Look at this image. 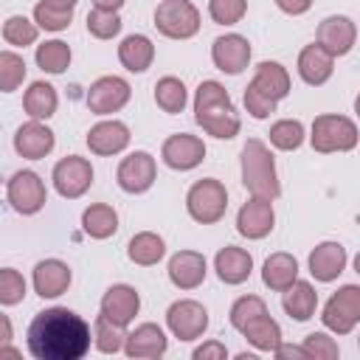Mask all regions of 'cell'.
Segmentation results:
<instances>
[{
    "label": "cell",
    "mask_w": 360,
    "mask_h": 360,
    "mask_svg": "<svg viewBox=\"0 0 360 360\" xmlns=\"http://www.w3.org/2000/svg\"><path fill=\"white\" fill-rule=\"evenodd\" d=\"M90 323L68 307L37 312L25 332L28 352L37 360H82L90 352Z\"/></svg>",
    "instance_id": "6da1fadb"
},
{
    "label": "cell",
    "mask_w": 360,
    "mask_h": 360,
    "mask_svg": "<svg viewBox=\"0 0 360 360\" xmlns=\"http://www.w3.org/2000/svg\"><path fill=\"white\" fill-rule=\"evenodd\" d=\"M194 121L208 135H214L219 141L236 138L239 135V127H242L228 90L219 82H214V79L200 82V87L194 93Z\"/></svg>",
    "instance_id": "7a4b0ae2"
},
{
    "label": "cell",
    "mask_w": 360,
    "mask_h": 360,
    "mask_svg": "<svg viewBox=\"0 0 360 360\" xmlns=\"http://www.w3.org/2000/svg\"><path fill=\"white\" fill-rule=\"evenodd\" d=\"M242 186L253 197L276 200L281 194V183H278V174H276L273 152L262 138H250L242 146Z\"/></svg>",
    "instance_id": "3957f363"
},
{
    "label": "cell",
    "mask_w": 360,
    "mask_h": 360,
    "mask_svg": "<svg viewBox=\"0 0 360 360\" xmlns=\"http://www.w3.org/2000/svg\"><path fill=\"white\" fill-rule=\"evenodd\" d=\"M357 141H360V132H357V124L352 118L338 115V112L315 115L312 132H309V143L315 152H321V155L349 152L357 146Z\"/></svg>",
    "instance_id": "277c9868"
},
{
    "label": "cell",
    "mask_w": 360,
    "mask_h": 360,
    "mask_svg": "<svg viewBox=\"0 0 360 360\" xmlns=\"http://www.w3.org/2000/svg\"><path fill=\"white\" fill-rule=\"evenodd\" d=\"M186 211L200 225H214L228 211V191L217 177L197 180L186 194Z\"/></svg>",
    "instance_id": "5b68a950"
},
{
    "label": "cell",
    "mask_w": 360,
    "mask_h": 360,
    "mask_svg": "<svg viewBox=\"0 0 360 360\" xmlns=\"http://www.w3.org/2000/svg\"><path fill=\"white\" fill-rule=\"evenodd\" d=\"M155 28L169 39H191L200 31V8L191 0H160Z\"/></svg>",
    "instance_id": "8992f818"
},
{
    "label": "cell",
    "mask_w": 360,
    "mask_h": 360,
    "mask_svg": "<svg viewBox=\"0 0 360 360\" xmlns=\"http://www.w3.org/2000/svg\"><path fill=\"white\" fill-rule=\"evenodd\" d=\"M321 321L335 335H349L360 323V284H343L323 304Z\"/></svg>",
    "instance_id": "52a82bcc"
},
{
    "label": "cell",
    "mask_w": 360,
    "mask_h": 360,
    "mask_svg": "<svg viewBox=\"0 0 360 360\" xmlns=\"http://www.w3.org/2000/svg\"><path fill=\"white\" fill-rule=\"evenodd\" d=\"M6 197L11 202V208L22 217H31L37 211H42V205L48 202V191H45V183L37 172L31 169H20L8 177V186H6Z\"/></svg>",
    "instance_id": "ba28073f"
},
{
    "label": "cell",
    "mask_w": 360,
    "mask_h": 360,
    "mask_svg": "<svg viewBox=\"0 0 360 360\" xmlns=\"http://www.w3.org/2000/svg\"><path fill=\"white\" fill-rule=\"evenodd\" d=\"M166 326L177 340H197L208 329V309L194 298H180L166 309Z\"/></svg>",
    "instance_id": "9c48e42d"
},
{
    "label": "cell",
    "mask_w": 360,
    "mask_h": 360,
    "mask_svg": "<svg viewBox=\"0 0 360 360\" xmlns=\"http://www.w3.org/2000/svg\"><path fill=\"white\" fill-rule=\"evenodd\" d=\"M53 188L59 191V197L65 200H76L82 197L90 186H93V166L87 158L79 155H68L53 166Z\"/></svg>",
    "instance_id": "30bf717a"
},
{
    "label": "cell",
    "mask_w": 360,
    "mask_h": 360,
    "mask_svg": "<svg viewBox=\"0 0 360 360\" xmlns=\"http://www.w3.org/2000/svg\"><path fill=\"white\" fill-rule=\"evenodd\" d=\"M155 177H158V163L143 149L129 152L118 163V172H115V180H118V186L127 194H143V191H149L152 183H155Z\"/></svg>",
    "instance_id": "8fae6325"
},
{
    "label": "cell",
    "mask_w": 360,
    "mask_h": 360,
    "mask_svg": "<svg viewBox=\"0 0 360 360\" xmlns=\"http://www.w3.org/2000/svg\"><path fill=\"white\" fill-rule=\"evenodd\" d=\"M132 96V87L127 79L121 76H101L90 84L87 90V110L96 112V115H110V112H118Z\"/></svg>",
    "instance_id": "7c38bea8"
},
{
    "label": "cell",
    "mask_w": 360,
    "mask_h": 360,
    "mask_svg": "<svg viewBox=\"0 0 360 360\" xmlns=\"http://www.w3.org/2000/svg\"><path fill=\"white\" fill-rule=\"evenodd\" d=\"M160 158H163V163H166L169 169H174V172H188V169H194V166L202 163V158H205V143H202V138H197V135L174 132V135H169V138L163 141Z\"/></svg>",
    "instance_id": "4fadbf2b"
},
{
    "label": "cell",
    "mask_w": 360,
    "mask_h": 360,
    "mask_svg": "<svg viewBox=\"0 0 360 360\" xmlns=\"http://www.w3.org/2000/svg\"><path fill=\"white\" fill-rule=\"evenodd\" d=\"M315 42L329 51L332 56H346L354 42H357V25L352 17L346 14H332V17H323L321 25H318V34H315Z\"/></svg>",
    "instance_id": "5bb4252c"
},
{
    "label": "cell",
    "mask_w": 360,
    "mask_h": 360,
    "mask_svg": "<svg viewBox=\"0 0 360 360\" xmlns=\"http://www.w3.org/2000/svg\"><path fill=\"white\" fill-rule=\"evenodd\" d=\"M211 62H214L217 70H222L228 76H236L250 62V42L242 34H222L211 45Z\"/></svg>",
    "instance_id": "9a60e30c"
},
{
    "label": "cell",
    "mask_w": 360,
    "mask_h": 360,
    "mask_svg": "<svg viewBox=\"0 0 360 360\" xmlns=\"http://www.w3.org/2000/svg\"><path fill=\"white\" fill-rule=\"evenodd\" d=\"M276 225V211H273V200L267 197H250L239 214H236V231L245 239H264Z\"/></svg>",
    "instance_id": "2e32d148"
},
{
    "label": "cell",
    "mask_w": 360,
    "mask_h": 360,
    "mask_svg": "<svg viewBox=\"0 0 360 360\" xmlns=\"http://www.w3.org/2000/svg\"><path fill=\"white\" fill-rule=\"evenodd\" d=\"M53 143H56L53 129L45 127L42 121H37V118H31L28 124L17 127V132H14V149L25 160H42L45 155H51Z\"/></svg>",
    "instance_id": "e0dca14e"
},
{
    "label": "cell",
    "mask_w": 360,
    "mask_h": 360,
    "mask_svg": "<svg viewBox=\"0 0 360 360\" xmlns=\"http://www.w3.org/2000/svg\"><path fill=\"white\" fill-rule=\"evenodd\" d=\"M141 309V295L129 284H112L101 295V315L110 318L118 326H129Z\"/></svg>",
    "instance_id": "ac0fdd59"
},
{
    "label": "cell",
    "mask_w": 360,
    "mask_h": 360,
    "mask_svg": "<svg viewBox=\"0 0 360 360\" xmlns=\"http://www.w3.org/2000/svg\"><path fill=\"white\" fill-rule=\"evenodd\" d=\"M166 273H169V281L177 290H197L205 281L208 264H205V256L197 253V250H177L169 259V270Z\"/></svg>",
    "instance_id": "d6986e66"
},
{
    "label": "cell",
    "mask_w": 360,
    "mask_h": 360,
    "mask_svg": "<svg viewBox=\"0 0 360 360\" xmlns=\"http://www.w3.org/2000/svg\"><path fill=\"white\" fill-rule=\"evenodd\" d=\"M129 146V127L118 118H110V121H98L96 127H90L87 132V149L93 155H118Z\"/></svg>",
    "instance_id": "ffe728a7"
},
{
    "label": "cell",
    "mask_w": 360,
    "mask_h": 360,
    "mask_svg": "<svg viewBox=\"0 0 360 360\" xmlns=\"http://www.w3.org/2000/svg\"><path fill=\"white\" fill-rule=\"evenodd\" d=\"M31 281H34V292L39 298H59L62 292H68L73 273L59 259H42V262H37Z\"/></svg>",
    "instance_id": "44dd1931"
},
{
    "label": "cell",
    "mask_w": 360,
    "mask_h": 360,
    "mask_svg": "<svg viewBox=\"0 0 360 360\" xmlns=\"http://www.w3.org/2000/svg\"><path fill=\"white\" fill-rule=\"evenodd\" d=\"M166 349H169L166 332L152 321L127 332V340H124V354L127 357H163Z\"/></svg>",
    "instance_id": "7402d4cb"
},
{
    "label": "cell",
    "mask_w": 360,
    "mask_h": 360,
    "mask_svg": "<svg viewBox=\"0 0 360 360\" xmlns=\"http://www.w3.org/2000/svg\"><path fill=\"white\" fill-rule=\"evenodd\" d=\"M335 73V56L329 51H323L318 42L301 48L298 53V76L309 84V87H321L332 79Z\"/></svg>",
    "instance_id": "603a6c76"
},
{
    "label": "cell",
    "mask_w": 360,
    "mask_h": 360,
    "mask_svg": "<svg viewBox=\"0 0 360 360\" xmlns=\"http://www.w3.org/2000/svg\"><path fill=\"white\" fill-rule=\"evenodd\" d=\"M346 248L340 242H321L309 253V273L315 281H335L346 270Z\"/></svg>",
    "instance_id": "cb8c5ba5"
},
{
    "label": "cell",
    "mask_w": 360,
    "mask_h": 360,
    "mask_svg": "<svg viewBox=\"0 0 360 360\" xmlns=\"http://www.w3.org/2000/svg\"><path fill=\"white\" fill-rule=\"evenodd\" d=\"M214 270H217L219 281H225V284H242V281L250 278L253 256H250L245 248L228 245V248H222V250L214 256Z\"/></svg>",
    "instance_id": "d4e9b609"
},
{
    "label": "cell",
    "mask_w": 360,
    "mask_h": 360,
    "mask_svg": "<svg viewBox=\"0 0 360 360\" xmlns=\"http://www.w3.org/2000/svg\"><path fill=\"white\" fill-rule=\"evenodd\" d=\"M298 278V259L292 253H270L262 264V281L264 287H270L273 292H284L292 281Z\"/></svg>",
    "instance_id": "484cf974"
},
{
    "label": "cell",
    "mask_w": 360,
    "mask_h": 360,
    "mask_svg": "<svg viewBox=\"0 0 360 360\" xmlns=\"http://www.w3.org/2000/svg\"><path fill=\"white\" fill-rule=\"evenodd\" d=\"M256 90H262L267 98H273V101H281V98H287L290 96V87H292V82H290V73H287V68L284 65H278V62H259L256 65V73H253V82H250Z\"/></svg>",
    "instance_id": "4316f807"
},
{
    "label": "cell",
    "mask_w": 360,
    "mask_h": 360,
    "mask_svg": "<svg viewBox=\"0 0 360 360\" xmlns=\"http://www.w3.org/2000/svg\"><path fill=\"white\" fill-rule=\"evenodd\" d=\"M118 59L129 73H143L155 62V45L146 34H129L118 45Z\"/></svg>",
    "instance_id": "83f0119b"
},
{
    "label": "cell",
    "mask_w": 360,
    "mask_h": 360,
    "mask_svg": "<svg viewBox=\"0 0 360 360\" xmlns=\"http://www.w3.org/2000/svg\"><path fill=\"white\" fill-rule=\"evenodd\" d=\"M281 307H284V312H287L292 321H309V318L315 315V309H318V292H315V287H312L309 281H298V278H295V281L284 290Z\"/></svg>",
    "instance_id": "f1b7e54d"
},
{
    "label": "cell",
    "mask_w": 360,
    "mask_h": 360,
    "mask_svg": "<svg viewBox=\"0 0 360 360\" xmlns=\"http://www.w3.org/2000/svg\"><path fill=\"white\" fill-rule=\"evenodd\" d=\"M82 231L90 239H110L118 231V214L107 202H93L82 211Z\"/></svg>",
    "instance_id": "f546056e"
},
{
    "label": "cell",
    "mask_w": 360,
    "mask_h": 360,
    "mask_svg": "<svg viewBox=\"0 0 360 360\" xmlns=\"http://www.w3.org/2000/svg\"><path fill=\"white\" fill-rule=\"evenodd\" d=\"M56 104H59V96L48 82H31V87L22 96V110L37 121H48L56 112Z\"/></svg>",
    "instance_id": "4dcf8cb0"
},
{
    "label": "cell",
    "mask_w": 360,
    "mask_h": 360,
    "mask_svg": "<svg viewBox=\"0 0 360 360\" xmlns=\"http://www.w3.org/2000/svg\"><path fill=\"white\" fill-rule=\"evenodd\" d=\"M163 253H166V242H163L155 231H141V233H135V236L129 239V245H127L129 262H132V264H141V267L158 264V262L163 259Z\"/></svg>",
    "instance_id": "1f68e13d"
},
{
    "label": "cell",
    "mask_w": 360,
    "mask_h": 360,
    "mask_svg": "<svg viewBox=\"0 0 360 360\" xmlns=\"http://www.w3.org/2000/svg\"><path fill=\"white\" fill-rule=\"evenodd\" d=\"M242 335H245V340L253 346V349H259V352H276L278 346H281V326L264 312V315H259V318H253L245 329H242Z\"/></svg>",
    "instance_id": "d6a6232c"
},
{
    "label": "cell",
    "mask_w": 360,
    "mask_h": 360,
    "mask_svg": "<svg viewBox=\"0 0 360 360\" xmlns=\"http://www.w3.org/2000/svg\"><path fill=\"white\" fill-rule=\"evenodd\" d=\"M186 101H188V90L177 76H163L155 82V104L163 112L177 115L186 110Z\"/></svg>",
    "instance_id": "836d02e7"
},
{
    "label": "cell",
    "mask_w": 360,
    "mask_h": 360,
    "mask_svg": "<svg viewBox=\"0 0 360 360\" xmlns=\"http://www.w3.org/2000/svg\"><path fill=\"white\" fill-rule=\"evenodd\" d=\"M70 56H73V53H70V45L62 42V39H48V42H42V45H37V53H34L37 68L45 70V73H53V76L68 70Z\"/></svg>",
    "instance_id": "e575fe53"
},
{
    "label": "cell",
    "mask_w": 360,
    "mask_h": 360,
    "mask_svg": "<svg viewBox=\"0 0 360 360\" xmlns=\"http://www.w3.org/2000/svg\"><path fill=\"white\" fill-rule=\"evenodd\" d=\"M267 135H270V143L276 149H281V152H295L304 143V138H307L304 124L298 118H281V121H276Z\"/></svg>",
    "instance_id": "d590c367"
},
{
    "label": "cell",
    "mask_w": 360,
    "mask_h": 360,
    "mask_svg": "<svg viewBox=\"0 0 360 360\" xmlns=\"http://www.w3.org/2000/svg\"><path fill=\"white\" fill-rule=\"evenodd\" d=\"M124 340H127L124 326L112 323V321L104 318V315L96 318V323H93V343H96V349H98L101 354H115V352H121V349H124Z\"/></svg>",
    "instance_id": "8d00e7d4"
},
{
    "label": "cell",
    "mask_w": 360,
    "mask_h": 360,
    "mask_svg": "<svg viewBox=\"0 0 360 360\" xmlns=\"http://www.w3.org/2000/svg\"><path fill=\"white\" fill-rule=\"evenodd\" d=\"M37 34H39V25L31 22L28 17L22 14H11L6 22H3V39L14 48H25V45H34L37 42Z\"/></svg>",
    "instance_id": "74e56055"
},
{
    "label": "cell",
    "mask_w": 360,
    "mask_h": 360,
    "mask_svg": "<svg viewBox=\"0 0 360 360\" xmlns=\"http://www.w3.org/2000/svg\"><path fill=\"white\" fill-rule=\"evenodd\" d=\"M264 312H267L264 298H259V295H242V298L233 301V307H231V312H228V321H231L233 329L242 332L253 318H259V315H264Z\"/></svg>",
    "instance_id": "f35d334b"
},
{
    "label": "cell",
    "mask_w": 360,
    "mask_h": 360,
    "mask_svg": "<svg viewBox=\"0 0 360 360\" xmlns=\"http://www.w3.org/2000/svg\"><path fill=\"white\" fill-rule=\"evenodd\" d=\"M121 25L124 22H121L118 11H107V8H96V6H93V11H87V31L96 39H112L121 31Z\"/></svg>",
    "instance_id": "ab89813d"
},
{
    "label": "cell",
    "mask_w": 360,
    "mask_h": 360,
    "mask_svg": "<svg viewBox=\"0 0 360 360\" xmlns=\"http://www.w3.org/2000/svg\"><path fill=\"white\" fill-rule=\"evenodd\" d=\"M25 79V62L20 53L14 51H3L0 53V90L3 93H11L22 84Z\"/></svg>",
    "instance_id": "60d3db41"
},
{
    "label": "cell",
    "mask_w": 360,
    "mask_h": 360,
    "mask_svg": "<svg viewBox=\"0 0 360 360\" xmlns=\"http://www.w3.org/2000/svg\"><path fill=\"white\" fill-rule=\"evenodd\" d=\"M248 14V0H208V17L217 25H236Z\"/></svg>",
    "instance_id": "b9f144b4"
},
{
    "label": "cell",
    "mask_w": 360,
    "mask_h": 360,
    "mask_svg": "<svg viewBox=\"0 0 360 360\" xmlns=\"http://www.w3.org/2000/svg\"><path fill=\"white\" fill-rule=\"evenodd\" d=\"M70 20H73V11L53 8V6H48L45 0H39V3L34 6V22H37L39 28H45V31H65V28L70 25Z\"/></svg>",
    "instance_id": "7bdbcfd3"
},
{
    "label": "cell",
    "mask_w": 360,
    "mask_h": 360,
    "mask_svg": "<svg viewBox=\"0 0 360 360\" xmlns=\"http://www.w3.org/2000/svg\"><path fill=\"white\" fill-rule=\"evenodd\" d=\"M22 298H25V278L14 267H3L0 270V304L14 307Z\"/></svg>",
    "instance_id": "ee69618b"
},
{
    "label": "cell",
    "mask_w": 360,
    "mask_h": 360,
    "mask_svg": "<svg viewBox=\"0 0 360 360\" xmlns=\"http://www.w3.org/2000/svg\"><path fill=\"white\" fill-rule=\"evenodd\" d=\"M304 349H307L309 360H338V354H340L338 340L329 338L326 332H309L304 338Z\"/></svg>",
    "instance_id": "f6af8a7d"
},
{
    "label": "cell",
    "mask_w": 360,
    "mask_h": 360,
    "mask_svg": "<svg viewBox=\"0 0 360 360\" xmlns=\"http://www.w3.org/2000/svg\"><path fill=\"white\" fill-rule=\"evenodd\" d=\"M242 101H245V110H248V115H253V118H270L273 112H276V104L278 101H273V98H267L262 90H256L253 84H248L245 87V96H242Z\"/></svg>",
    "instance_id": "bcb514c9"
},
{
    "label": "cell",
    "mask_w": 360,
    "mask_h": 360,
    "mask_svg": "<svg viewBox=\"0 0 360 360\" xmlns=\"http://www.w3.org/2000/svg\"><path fill=\"white\" fill-rule=\"evenodd\" d=\"M191 357H194V360H225V357H228V349H225V343H219V340H208V343L197 346Z\"/></svg>",
    "instance_id": "7dc6e473"
},
{
    "label": "cell",
    "mask_w": 360,
    "mask_h": 360,
    "mask_svg": "<svg viewBox=\"0 0 360 360\" xmlns=\"http://www.w3.org/2000/svg\"><path fill=\"white\" fill-rule=\"evenodd\" d=\"M273 354H276L278 360H309L304 343H301V346H292V343H284V340H281V346H278Z\"/></svg>",
    "instance_id": "c3c4849f"
},
{
    "label": "cell",
    "mask_w": 360,
    "mask_h": 360,
    "mask_svg": "<svg viewBox=\"0 0 360 360\" xmlns=\"http://www.w3.org/2000/svg\"><path fill=\"white\" fill-rule=\"evenodd\" d=\"M276 6H278L284 14H290V17H298V14H307V11H309L312 0H276Z\"/></svg>",
    "instance_id": "681fc988"
},
{
    "label": "cell",
    "mask_w": 360,
    "mask_h": 360,
    "mask_svg": "<svg viewBox=\"0 0 360 360\" xmlns=\"http://www.w3.org/2000/svg\"><path fill=\"white\" fill-rule=\"evenodd\" d=\"M96 8H107V11H118L124 6V0H93Z\"/></svg>",
    "instance_id": "f907efd6"
},
{
    "label": "cell",
    "mask_w": 360,
    "mask_h": 360,
    "mask_svg": "<svg viewBox=\"0 0 360 360\" xmlns=\"http://www.w3.org/2000/svg\"><path fill=\"white\" fill-rule=\"evenodd\" d=\"M45 3H48V6H53V8H65V11H73L79 0H45Z\"/></svg>",
    "instance_id": "816d5d0a"
},
{
    "label": "cell",
    "mask_w": 360,
    "mask_h": 360,
    "mask_svg": "<svg viewBox=\"0 0 360 360\" xmlns=\"http://www.w3.org/2000/svg\"><path fill=\"white\" fill-rule=\"evenodd\" d=\"M8 338H11V323H8V318L3 315V343H8Z\"/></svg>",
    "instance_id": "f5cc1de1"
},
{
    "label": "cell",
    "mask_w": 360,
    "mask_h": 360,
    "mask_svg": "<svg viewBox=\"0 0 360 360\" xmlns=\"http://www.w3.org/2000/svg\"><path fill=\"white\" fill-rule=\"evenodd\" d=\"M354 112H357V118H360V93H357V98H354Z\"/></svg>",
    "instance_id": "db71d44e"
},
{
    "label": "cell",
    "mask_w": 360,
    "mask_h": 360,
    "mask_svg": "<svg viewBox=\"0 0 360 360\" xmlns=\"http://www.w3.org/2000/svg\"><path fill=\"white\" fill-rule=\"evenodd\" d=\"M354 270H357V276H360V253L354 256Z\"/></svg>",
    "instance_id": "11a10c76"
},
{
    "label": "cell",
    "mask_w": 360,
    "mask_h": 360,
    "mask_svg": "<svg viewBox=\"0 0 360 360\" xmlns=\"http://www.w3.org/2000/svg\"><path fill=\"white\" fill-rule=\"evenodd\" d=\"M357 349H360V338H357Z\"/></svg>",
    "instance_id": "9f6ffc18"
}]
</instances>
